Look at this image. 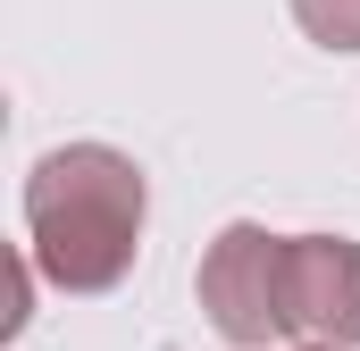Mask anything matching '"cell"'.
I'll return each instance as SVG.
<instances>
[{
	"instance_id": "6da1fadb",
	"label": "cell",
	"mask_w": 360,
	"mask_h": 351,
	"mask_svg": "<svg viewBox=\"0 0 360 351\" xmlns=\"http://www.w3.org/2000/svg\"><path fill=\"white\" fill-rule=\"evenodd\" d=\"M143 168L109 143H59L25 176V251L59 293H109L143 251Z\"/></svg>"
},
{
	"instance_id": "7a4b0ae2",
	"label": "cell",
	"mask_w": 360,
	"mask_h": 351,
	"mask_svg": "<svg viewBox=\"0 0 360 351\" xmlns=\"http://www.w3.org/2000/svg\"><path fill=\"white\" fill-rule=\"evenodd\" d=\"M210 326L226 335L235 351H260L285 335V234L235 218L210 251H201V276H193Z\"/></svg>"
},
{
	"instance_id": "3957f363",
	"label": "cell",
	"mask_w": 360,
	"mask_h": 351,
	"mask_svg": "<svg viewBox=\"0 0 360 351\" xmlns=\"http://www.w3.org/2000/svg\"><path fill=\"white\" fill-rule=\"evenodd\" d=\"M285 335L293 343H360V243L285 234Z\"/></svg>"
},
{
	"instance_id": "277c9868",
	"label": "cell",
	"mask_w": 360,
	"mask_h": 351,
	"mask_svg": "<svg viewBox=\"0 0 360 351\" xmlns=\"http://www.w3.org/2000/svg\"><path fill=\"white\" fill-rule=\"evenodd\" d=\"M293 25L319 51H360V0H293Z\"/></svg>"
},
{
	"instance_id": "5b68a950",
	"label": "cell",
	"mask_w": 360,
	"mask_h": 351,
	"mask_svg": "<svg viewBox=\"0 0 360 351\" xmlns=\"http://www.w3.org/2000/svg\"><path fill=\"white\" fill-rule=\"evenodd\" d=\"M302 351H335V343H302Z\"/></svg>"
}]
</instances>
